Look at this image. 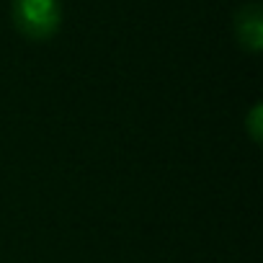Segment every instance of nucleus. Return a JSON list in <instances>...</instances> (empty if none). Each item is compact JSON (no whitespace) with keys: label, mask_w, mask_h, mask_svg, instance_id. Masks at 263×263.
Wrapping results in <instances>:
<instances>
[{"label":"nucleus","mask_w":263,"mask_h":263,"mask_svg":"<svg viewBox=\"0 0 263 263\" xmlns=\"http://www.w3.org/2000/svg\"><path fill=\"white\" fill-rule=\"evenodd\" d=\"M232 31H235L237 44L245 52L258 54L263 49V8H260V3H245L242 8H237L235 18H232Z\"/></svg>","instance_id":"2"},{"label":"nucleus","mask_w":263,"mask_h":263,"mask_svg":"<svg viewBox=\"0 0 263 263\" xmlns=\"http://www.w3.org/2000/svg\"><path fill=\"white\" fill-rule=\"evenodd\" d=\"M11 18L21 36L31 42H47L62 26V3L60 0H13Z\"/></svg>","instance_id":"1"},{"label":"nucleus","mask_w":263,"mask_h":263,"mask_svg":"<svg viewBox=\"0 0 263 263\" xmlns=\"http://www.w3.org/2000/svg\"><path fill=\"white\" fill-rule=\"evenodd\" d=\"M245 132H248V137L253 145H260L263 142V106L255 103L245 119Z\"/></svg>","instance_id":"3"}]
</instances>
